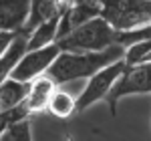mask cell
Here are the masks:
<instances>
[{
  "label": "cell",
  "mask_w": 151,
  "mask_h": 141,
  "mask_svg": "<svg viewBox=\"0 0 151 141\" xmlns=\"http://www.w3.org/2000/svg\"><path fill=\"white\" fill-rule=\"evenodd\" d=\"M125 50L121 45L105 48V50H91V53H60L58 59L48 69V77L58 85L77 81V79H91L95 73L125 59Z\"/></svg>",
  "instance_id": "6da1fadb"
},
{
  "label": "cell",
  "mask_w": 151,
  "mask_h": 141,
  "mask_svg": "<svg viewBox=\"0 0 151 141\" xmlns=\"http://www.w3.org/2000/svg\"><path fill=\"white\" fill-rule=\"evenodd\" d=\"M119 30L113 28L105 18H93L91 22L83 24L75 32L57 40L60 50L65 53H91V50H105V48L119 45Z\"/></svg>",
  "instance_id": "7a4b0ae2"
},
{
  "label": "cell",
  "mask_w": 151,
  "mask_h": 141,
  "mask_svg": "<svg viewBox=\"0 0 151 141\" xmlns=\"http://www.w3.org/2000/svg\"><path fill=\"white\" fill-rule=\"evenodd\" d=\"M105 18L117 30H133L151 24V0H101Z\"/></svg>",
  "instance_id": "3957f363"
},
{
  "label": "cell",
  "mask_w": 151,
  "mask_h": 141,
  "mask_svg": "<svg viewBox=\"0 0 151 141\" xmlns=\"http://www.w3.org/2000/svg\"><path fill=\"white\" fill-rule=\"evenodd\" d=\"M129 65L125 63V59L117 60L113 65H107L105 69H101L99 73H95L89 79L87 87L83 89V93L77 97V113L87 111L89 107H93L99 101H107L109 93L113 91L115 83L119 81V77L125 73Z\"/></svg>",
  "instance_id": "277c9868"
},
{
  "label": "cell",
  "mask_w": 151,
  "mask_h": 141,
  "mask_svg": "<svg viewBox=\"0 0 151 141\" xmlns=\"http://www.w3.org/2000/svg\"><path fill=\"white\" fill-rule=\"evenodd\" d=\"M151 93V63H143V65H133L127 67L125 73L119 77L115 83L113 91L107 97V107L111 111V115H117V105L123 97L127 95H145Z\"/></svg>",
  "instance_id": "5b68a950"
},
{
  "label": "cell",
  "mask_w": 151,
  "mask_h": 141,
  "mask_svg": "<svg viewBox=\"0 0 151 141\" xmlns=\"http://www.w3.org/2000/svg\"><path fill=\"white\" fill-rule=\"evenodd\" d=\"M63 50L57 42L48 45L45 48H35V50H26L24 57L18 60V65L14 67V70L10 73L12 79L16 81H24V83H32L36 77L48 73V69L52 67V63L58 59Z\"/></svg>",
  "instance_id": "8992f818"
},
{
  "label": "cell",
  "mask_w": 151,
  "mask_h": 141,
  "mask_svg": "<svg viewBox=\"0 0 151 141\" xmlns=\"http://www.w3.org/2000/svg\"><path fill=\"white\" fill-rule=\"evenodd\" d=\"M32 0H0V28L22 32L28 24Z\"/></svg>",
  "instance_id": "52a82bcc"
},
{
  "label": "cell",
  "mask_w": 151,
  "mask_h": 141,
  "mask_svg": "<svg viewBox=\"0 0 151 141\" xmlns=\"http://www.w3.org/2000/svg\"><path fill=\"white\" fill-rule=\"evenodd\" d=\"M57 91V83L48 77L47 73L36 77L32 81V87H30V93H28V99H26V107L30 111V115H36V113H42V111H48V105H50V97Z\"/></svg>",
  "instance_id": "ba28073f"
},
{
  "label": "cell",
  "mask_w": 151,
  "mask_h": 141,
  "mask_svg": "<svg viewBox=\"0 0 151 141\" xmlns=\"http://www.w3.org/2000/svg\"><path fill=\"white\" fill-rule=\"evenodd\" d=\"M32 83H24V81H16L8 77L6 81L0 83V111L2 109H12L26 103L28 93H30Z\"/></svg>",
  "instance_id": "9c48e42d"
},
{
  "label": "cell",
  "mask_w": 151,
  "mask_h": 141,
  "mask_svg": "<svg viewBox=\"0 0 151 141\" xmlns=\"http://www.w3.org/2000/svg\"><path fill=\"white\" fill-rule=\"evenodd\" d=\"M26 50H28V35L26 32H18V36L14 38L10 48L0 57V83L10 77V73L18 65V60L24 57Z\"/></svg>",
  "instance_id": "30bf717a"
},
{
  "label": "cell",
  "mask_w": 151,
  "mask_h": 141,
  "mask_svg": "<svg viewBox=\"0 0 151 141\" xmlns=\"http://www.w3.org/2000/svg\"><path fill=\"white\" fill-rule=\"evenodd\" d=\"M60 16H63V14H57V16L48 18V20H45V22H40L35 30L28 35V50L45 48V47H48V45H55V42H57Z\"/></svg>",
  "instance_id": "8fae6325"
},
{
  "label": "cell",
  "mask_w": 151,
  "mask_h": 141,
  "mask_svg": "<svg viewBox=\"0 0 151 141\" xmlns=\"http://www.w3.org/2000/svg\"><path fill=\"white\" fill-rule=\"evenodd\" d=\"M48 113L58 119H67L77 113V97H70L67 91L57 89L52 97H50V105H48Z\"/></svg>",
  "instance_id": "7c38bea8"
},
{
  "label": "cell",
  "mask_w": 151,
  "mask_h": 141,
  "mask_svg": "<svg viewBox=\"0 0 151 141\" xmlns=\"http://www.w3.org/2000/svg\"><path fill=\"white\" fill-rule=\"evenodd\" d=\"M28 115H30V111H28L26 103H22L18 107H12V109H2L0 111V135L6 133L10 127H14L16 123L28 119Z\"/></svg>",
  "instance_id": "4fadbf2b"
},
{
  "label": "cell",
  "mask_w": 151,
  "mask_h": 141,
  "mask_svg": "<svg viewBox=\"0 0 151 141\" xmlns=\"http://www.w3.org/2000/svg\"><path fill=\"white\" fill-rule=\"evenodd\" d=\"M149 55H151V38H145V40H139V42L131 45V47L125 50V63H127L129 67H133V65H143Z\"/></svg>",
  "instance_id": "5bb4252c"
},
{
  "label": "cell",
  "mask_w": 151,
  "mask_h": 141,
  "mask_svg": "<svg viewBox=\"0 0 151 141\" xmlns=\"http://www.w3.org/2000/svg\"><path fill=\"white\" fill-rule=\"evenodd\" d=\"M0 141H32V129H30V121L24 119L20 123H16L14 127L2 133Z\"/></svg>",
  "instance_id": "9a60e30c"
},
{
  "label": "cell",
  "mask_w": 151,
  "mask_h": 141,
  "mask_svg": "<svg viewBox=\"0 0 151 141\" xmlns=\"http://www.w3.org/2000/svg\"><path fill=\"white\" fill-rule=\"evenodd\" d=\"M16 36H18V32H10V30H2L0 28V57L10 48V45L14 42Z\"/></svg>",
  "instance_id": "2e32d148"
}]
</instances>
